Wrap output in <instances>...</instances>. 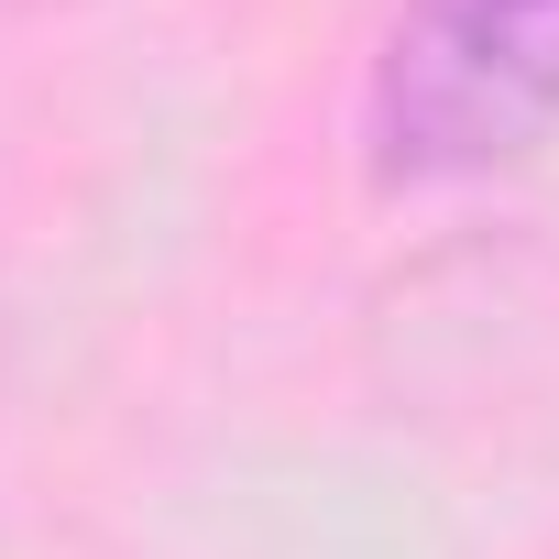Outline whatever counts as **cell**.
I'll use <instances>...</instances> for the list:
<instances>
[{"label": "cell", "mask_w": 559, "mask_h": 559, "mask_svg": "<svg viewBox=\"0 0 559 559\" xmlns=\"http://www.w3.org/2000/svg\"><path fill=\"white\" fill-rule=\"evenodd\" d=\"M559 132V0H395L362 67L384 187H461Z\"/></svg>", "instance_id": "1"}]
</instances>
